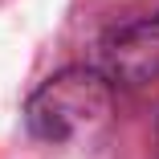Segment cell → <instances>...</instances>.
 I'll use <instances>...</instances> for the list:
<instances>
[{"label":"cell","mask_w":159,"mask_h":159,"mask_svg":"<svg viewBox=\"0 0 159 159\" xmlns=\"http://www.w3.org/2000/svg\"><path fill=\"white\" fill-rule=\"evenodd\" d=\"M114 82L94 66H70L33 90L25 106V122L41 143H70L110 118Z\"/></svg>","instance_id":"cell-1"},{"label":"cell","mask_w":159,"mask_h":159,"mask_svg":"<svg viewBox=\"0 0 159 159\" xmlns=\"http://www.w3.org/2000/svg\"><path fill=\"white\" fill-rule=\"evenodd\" d=\"M102 74L122 86L159 82V12L110 29L102 41Z\"/></svg>","instance_id":"cell-2"},{"label":"cell","mask_w":159,"mask_h":159,"mask_svg":"<svg viewBox=\"0 0 159 159\" xmlns=\"http://www.w3.org/2000/svg\"><path fill=\"white\" fill-rule=\"evenodd\" d=\"M155 159H159V139H155Z\"/></svg>","instance_id":"cell-3"}]
</instances>
